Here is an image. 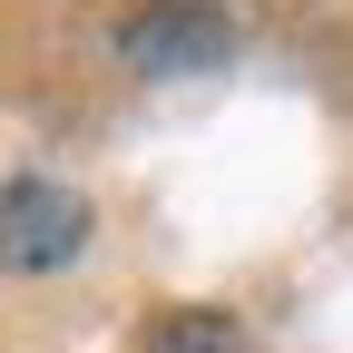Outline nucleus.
Returning <instances> with one entry per match:
<instances>
[{
	"mask_svg": "<svg viewBox=\"0 0 353 353\" xmlns=\"http://www.w3.org/2000/svg\"><path fill=\"white\" fill-rule=\"evenodd\" d=\"M88 245V206L50 176H20V187H0V265L10 275H50Z\"/></svg>",
	"mask_w": 353,
	"mask_h": 353,
	"instance_id": "nucleus-1",
	"label": "nucleus"
},
{
	"mask_svg": "<svg viewBox=\"0 0 353 353\" xmlns=\"http://www.w3.org/2000/svg\"><path fill=\"white\" fill-rule=\"evenodd\" d=\"M118 50H128V69H148V79H187V69H216L236 50V30L216 20V10H138L118 30Z\"/></svg>",
	"mask_w": 353,
	"mask_h": 353,
	"instance_id": "nucleus-2",
	"label": "nucleus"
},
{
	"mask_svg": "<svg viewBox=\"0 0 353 353\" xmlns=\"http://www.w3.org/2000/svg\"><path fill=\"white\" fill-rule=\"evenodd\" d=\"M148 353H245V334H236L226 314H206V304H196V314H167V324L148 334Z\"/></svg>",
	"mask_w": 353,
	"mask_h": 353,
	"instance_id": "nucleus-3",
	"label": "nucleus"
}]
</instances>
